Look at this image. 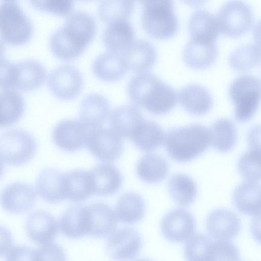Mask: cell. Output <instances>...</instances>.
Masks as SVG:
<instances>
[{
	"label": "cell",
	"mask_w": 261,
	"mask_h": 261,
	"mask_svg": "<svg viewBox=\"0 0 261 261\" xmlns=\"http://www.w3.org/2000/svg\"><path fill=\"white\" fill-rule=\"evenodd\" d=\"M86 145L96 158L108 163L118 159L123 148L121 137L112 129L102 126L89 129Z\"/></svg>",
	"instance_id": "cell-9"
},
{
	"label": "cell",
	"mask_w": 261,
	"mask_h": 261,
	"mask_svg": "<svg viewBox=\"0 0 261 261\" xmlns=\"http://www.w3.org/2000/svg\"><path fill=\"white\" fill-rule=\"evenodd\" d=\"M59 227L61 232L68 238L78 239L88 235L87 206L74 205L69 207L61 216Z\"/></svg>",
	"instance_id": "cell-24"
},
{
	"label": "cell",
	"mask_w": 261,
	"mask_h": 261,
	"mask_svg": "<svg viewBox=\"0 0 261 261\" xmlns=\"http://www.w3.org/2000/svg\"><path fill=\"white\" fill-rule=\"evenodd\" d=\"M260 47L257 44H248L236 49L230 55V66L238 71H248L260 63Z\"/></svg>",
	"instance_id": "cell-39"
},
{
	"label": "cell",
	"mask_w": 261,
	"mask_h": 261,
	"mask_svg": "<svg viewBox=\"0 0 261 261\" xmlns=\"http://www.w3.org/2000/svg\"><path fill=\"white\" fill-rule=\"evenodd\" d=\"M36 194L32 186L21 182L7 186L0 194V203L7 212L20 214L30 210L35 204Z\"/></svg>",
	"instance_id": "cell-14"
},
{
	"label": "cell",
	"mask_w": 261,
	"mask_h": 261,
	"mask_svg": "<svg viewBox=\"0 0 261 261\" xmlns=\"http://www.w3.org/2000/svg\"><path fill=\"white\" fill-rule=\"evenodd\" d=\"M128 93L134 103L156 115L170 112L177 100L173 88L146 72L138 73L130 79Z\"/></svg>",
	"instance_id": "cell-2"
},
{
	"label": "cell",
	"mask_w": 261,
	"mask_h": 261,
	"mask_svg": "<svg viewBox=\"0 0 261 261\" xmlns=\"http://www.w3.org/2000/svg\"><path fill=\"white\" fill-rule=\"evenodd\" d=\"M169 165L161 156L148 153L138 161L136 171L139 178L148 184H155L164 180L169 172Z\"/></svg>",
	"instance_id": "cell-33"
},
{
	"label": "cell",
	"mask_w": 261,
	"mask_h": 261,
	"mask_svg": "<svg viewBox=\"0 0 261 261\" xmlns=\"http://www.w3.org/2000/svg\"><path fill=\"white\" fill-rule=\"evenodd\" d=\"M234 105V117L239 122L249 120L255 114L260 100V82L257 77L244 75L236 78L229 88Z\"/></svg>",
	"instance_id": "cell-5"
},
{
	"label": "cell",
	"mask_w": 261,
	"mask_h": 261,
	"mask_svg": "<svg viewBox=\"0 0 261 261\" xmlns=\"http://www.w3.org/2000/svg\"><path fill=\"white\" fill-rule=\"evenodd\" d=\"M134 9V0H101L98 12L101 21L110 24L127 21Z\"/></svg>",
	"instance_id": "cell-38"
},
{
	"label": "cell",
	"mask_w": 261,
	"mask_h": 261,
	"mask_svg": "<svg viewBox=\"0 0 261 261\" xmlns=\"http://www.w3.org/2000/svg\"><path fill=\"white\" fill-rule=\"evenodd\" d=\"M24 102L22 96L13 89L0 92V127L11 125L22 116Z\"/></svg>",
	"instance_id": "cell-34"
},
{
	"label": "cell",
	"mask_w": 261,
	"mask_h": 261,
	"mask_svg": "<svg viewBox=\"0 0 261 261\" xmlns=\"http://www.w3.org/2000/svg\"><path fill=\"white\" fill-rule=\"evenodd\" d=\"M134 29L127 21L110 24L105 30L102 40L111 52L123 53L134 42Z\"/></svg>",
	"instance_id": "cell-31"
},
{
	"label": "cell",
	"mask_w": 261,
	"mask_h": 261,
	"mask_svg": "<svg viewBox=\"0 0 261 261\" xmlns=\"http://www.w3.org/2000/svg\"><path fill=\"white\" fill-rule=\"evenodd\" d=\"M4 170V165L3 161L0 158V179L1 178Z\"/></svg>",
	"instance_id": "cell-50"
},
{
	"label": "cell",
	"mask_w": 261,
	"mask_h": 261,
	"mask_svg": "<svg viewBox=\"0 0 261 261\" xmlns=\"http://www.w3.org/2000/svg\"><path fill=\"white\" fill-rule=\"evenodd\" d=\"M140 234L132 228L115 231L108 240L107 250L114 259L126 260L135 258L142 247Z\"/></svg>",
	"instance_id": "cell-12"
},
{
	"label": "cell",
	"mask_w": 261,
	"mask_h": 261,
	"mask_svg": "<svg viewBox=\"0 0 261 261\" xmlns=\"http://www.w3.org/2000/svg\"><path fill=\"white\" fill-rule=\"evenodd\" d=\"M136 1H137L138 2H140V3H142V4H143V3H144V2L146 0H136Z\"/></svg>",
	"instance_id": "cell-51"
},
{
	"label": "cell",
	"mask_w": 261,
	"mask_h": 261,
	"mask_svg": "<svg viewBox=\"0 0 261 261\" xmlns=\"http://www.w3.org/2000/svg\"><path fill=\"white\" fill-rule=\"evenodd\" d=\"M218 55L216 43L191 39L186 45L183 58L188 66L195 69H204L211 66Z\"/></svg>",
	"instance_id": "cell-22"
},
{
	"label": "cell",
	"mask_w": 261,
	"mask_h": 261,
	"mask_svg": "<svg viewBox=\"0 0 261 261\" xmlns=\"http://www.w3.org/2000/svg\"><path fill=\"white\" fill-rule=\"evenodd\" d=\"M95 34L94 18L87 13L77 11L67 18L64 26L53 34L49 46L58 58L71 61L82 54Z\"/></svg>",
	"instance_id": "cell-1"
},
{
	"label": "cell",
	"mask_w": 261,
	"mask_h": 261,
	"mask_svg": "<svg viewBox=\"0 0 261 261\" xmlns=\"http://www.w3.org/2000/svg\"><path fill=\"white\" fill-rule=\"evenodd\" d=\"M210 130L211 143L214 149L222 152L230 151L234 146L237 133L233 123L222 118L213 123Z\"/></svg>",
	"instance_id": "cell-37"
},
{
	"label": "cell",
	"mask_w": 261,
	"mask_h": 261,
	"mask_svg": "<svg viewBox=\"0 0 261 261\" xmlns=\"http://www.w3.org/2000/svg\"><path fill=\"white\" fill-rule=\"evenodd\" d=\"M65 199L74 203L81 202L94 194L90 171L75 170L65 174Z\"/></svg>",
	"instance_id": "cell-29"
},
{
	"label": "cell",
	"mask_w": 261,
	"mask_h": 261,
	"mask_svg": "<svg viewBox=\"0 0 261 261\" xmlns=\"http://www.w3.org/2000/svg\"><path fill=\"white\" fill-rule=\"evenodd\" d=\"M110 112V103L99 94H91L82 101L80 110L81 122L89 129L101 127Z\"/></svg>",
	"instance_id": "cell-20"
},
{
	"label": "cell",
	"mask_w": 261,
	"mask_h": 261,
	"mask_svg": "<svg viewBox=\"0 0 261 261\" xmlns=\"http://www.w3.org/2000/svg\"><path fill=\"white\" fill-rule=\"evenodd\" d=\"M48 88L58 99L68 100L81 93L83 79L81 72L73 66L64 65L53 70L47 80Z\"/></svg>",
	"instance_id": "cell-10"
},
{
	"label": "cell",
	"mask_w": 261,
	"mask_h": 261,
	"mask_svg": "<svg viewBox=\"0 0 261 261\" xmlns=\"http://www.w3.org/2000/svg\"><path fill=\"white\" fill-rule=\"evenodd\" d=\"M161 231L164 237L171 242H186L195 233V219L185 209H174L164 216L161 222Z\"/></svg>",
	"instance_id": "cell-11"
},
{
	"label": "cell",
	"mask_w": 261,
	"mask_h": 261,
	"mask_svg": "<svg viewBox=\"0 0 261 261\" xmlns=\"http://www.w3.org/2000/svg\"><path fill=\"white\" fill-rule=\"evenodd\" d=\"M36 189L39 196L50 203L62 201L65 199V174L54 168L44 169L37 178Z\"/></svg>",
	"instance_id": "cell-17"
},
{
	"label": "cell",
	"mask_w": 261,
	"mask_h": 261,
	"mask_svg": "<svg viewBox=\"0 0 261 261\" xmlns=\"http://www.w3.org/2000/svg\"><path fill=\"white\" fill-rule=\"evenodd\" d=\"M214 242L204 234L193 235L185 246L186 258L189 260H211Z\"/></svg>",
	"instance_id": "cell-40"
},
{
	"label": "cell",
	"mask_w": 261,
	"mask_h": 261,
	"mask_svg": "<svg viewBox=\"0 0 261 261\" xmlns=\"http://www.w3.org/2000/svg\"><path fill=\"white\" fill-rule=\"evenodd\" d=\"M13 238L11 231L0 226V256L7 254L13 246Z\"/></svg>",
	"instance_id": "cell-47"
},
{
	"label": "cell",
	"mask_w": 261,
	"mask_h": 261,
	"mask_svg": "<svg viewBox=\"0 0 261 261\" xmlns=\"http://www.w3.org/2000/svg\"><path fill=\"white\" fill-rule=\"evenodd\" d=\"M94 186V194L107 196L114 194L122 186L123 178L114 165L101 163L90 171Z\"/></svg>",
	"instance_id": "cell-21"
},
{
	"label": "cell",
	"mask_w": 261,
	"mask_h": 261,
	"mask_svg": "<svg viewBox=\"0 0 261 261\" xmlns=\"http://www.w3.org/2000/svg\"><path fill=\"white\" fill-rule=\"evenodd\" d=\"M81 1H92V0H81Z\"/></svg>",
	"instance_id": "cell-53"
},
{
	"label": "cell",
	"mask_w": 261,
	"mask_h": 261,
	"mask_svg": "<svg viewBox=\"0 0 261 261\" xmlns=\"http://www.w3.org/2000/svg\"><path fill=\"white\" fill-rule=\"evenodd\" d=\"M89 214L88 235L102 238L113 233L117 227V217L108 205L98 202L87 205Z\"/></svg>",
	"instance_id": "cell-18"
},
{
	"label": "cell",
	"mask_w": 261,
	"mask_h": 261,
	"mask_svg": "<svg viewBox=\"0 0 261 261\" xmlns=\"http://www.w3.org/2000/svg\"><path fill=\"white\" fill-rule=\"evenodd\" d=\"M37 146L34 137L24 130L11 129L0 135V158L9 165L26 164L35 154Z\"/></svg>",
	"instance_id": "cell-7"
},
{
	"label": "cell",
	"mask_w": 261,
	"mask_h": 261,
	"mask_svg": "<svg viewBox=\"0 0 261 261\" xmlns=\"http://www.w3.org/2000/svg\"><path fill=\"white\" fill-rule=\"evenodd\" d=\"M6 48L4 44L0 41V59L5 57Z\"/></svg>",
	"instance_id": "cell-49"
},
{
	"label": "cell",
	"mask_w": 261,
	"mask_h": 261,
	"mask_svg": "<svg viewBox=\"0 0 261 261\" xmlns=\"http://www.w3.org/2000/svg\"><path fill=\"white\" fill-rule=\"evenodd\" d=\"M232 201L234 206L243 214L256 216L260 212V187L257 182L246 181L234 190Z\"/></svg>",
	"instance_id": "cell-30"
},
{
	"label": "cell",
	"mask_w": 261,
	"mask_h": 261,
	"mask_svg": "<svg viewBox=\"0 0 261 261\" xmlns=\"http://www.w3.org/2000/svg\"><path fill=\"white\" fill-rule=\"evenodd\" d=\"M32 24L19 6L13 2L0 5V38L8 44L23 45L31 38Z\"/></svg>",
	"instance_id": "cell-6"
},
{
	"label": "cell",
	"mask_w": 261,
	"mask_h": 261,
	"mask_svg": "<svg viewBox=\"0 0 261 261\" xmlns=\"http://www.w3.org/2000/svg\"><path fill=\"white\" fill-rule=\"evenodd\" d=\"M144 119L140 109L133 105H125L114 109L110 115L111 129L120 137L129 139Z\"/></svg>",
	"instance_id": "cell-25"
},
{
	"label": "cell",
	"mask_w": 261,
	"mask_h": 261,
	"mask_svg": "<svg viewBox=\"0 0 261 261\" xmlns=\"http://www.w3.org/2000/svg\"><path fill=\"white\" fill-rule=\"evenodd\" d=\"M92 68L99 79L108 82L120 80L129 69L122 54L111 51L97 57L93 63Z\"/></svg>",
	"instance_id": "cell-19"
},
{
	"label": "cell",
	"mask_w": 261,
	"mask_h": 261,
	"mask_svg": "<svg viewBox=\"0 0 261 261\" xmlns=\"http://www.w3.org/2000/svg\"><path fill=\"white\" fill-rule=\"evenodd\" d=\"M4 1H5L6 2H14L15 0H3Z\"/></svg>",
	"instance_id": "cell-52"
},
{
	"label": "cell",
	"mask_w": 261,
	"mask_h": 261,
	"mask_svg": "<svg viewBox=\"0 0 261 261\" xmlns=\"http://www.w3.org/2000/svg\"><path fill=\"white\" fill-rule=\"evenodd\" d=\"M145 213V203L139 194L129 192L119 199L115 207L116 217L122 222L133 224L141 220Z\"/></svg>",
	"instance_id": "cell-35"
},
{
	"label": "cell",
	"mask_w": 261,
	"mask_h": 261,
	"mask_svg": "<svg viewBox=\"0 0 261 261\" xmlns=\"http://www.w3.org/2000/svg\"><path fill=\"white\" fill-rule=\"evenodd\" d=\"M207 1V0H182L184 3L192 7L201 6L205 3Z\"/></svg>",
	"instance_id": "cell-48"
},
{
	"label": "cell",
	"mask_w": 261,
	"mask_h": 261,
	"mask_svg": "<svg viewBox=\"0 0 261 261\" xmlns=\"http://www.w3.org/2000/svg\"><path fill=\"white\" fill-rule=\"evenodd\" d=\"M35 250L25 246L12 247L7 253V259L9 260H35Z\"/></svg>",
	"instance_id": "cell-46"
},
{
	"label": "cell",
	"mask_w": 261,
	"mask_h": 261,
	"mask_svg": "<svg viewBox=\"0 0 261 261\" xmlns=\"http://www.w3.org/2000/svg\"><path fill=\"white\" fill-rule=\"evenodd\" d=\"M170 196L178 204L188 206L192 203L197 195V187L192 178L182 173L173 175L168 183Z\"/></svg>",
	"instance_id": "cell-36"
},
{
	"label": "cell",
	"mask_w": 261,
	"mask_h": 261,
	"mask_svg": "<svg viewBox=\"0 0 261 261\" xmlns=\"http://www.w3.org/2000/svg\"><path fill=\"white\" fill-rule=\"evenodd\" d=\"M36 9L59 16H67L72 12L73 0H29Z\"/></svg>",
	"instance_id": "cell-42"
},
{
	"label": "cell",
	"mask_w": 261,
	"mask_h": 261,
	"mask_svg": "<svg viewBox=\"0 0 261 261\" xmlns=\"http://www.w3.org/2000/svg\"><path fill=\"white\" fill-rule=\"evenodd\" d=\"M164 138V132L159 124L143 119L136 127L130 139L139 149L149 152L160 146Z\"/></svg>",
	"instance_id": "cell-32"
},
{
	"label": "cell",
	"mask_w": 261,
	"mask_h": 261,
	"mask_svg": "<svg viewBox=\"0 0 261 261\" xmlns=\"http://www.w3.org/2000/svg\"><path fill=\"white\" fill-rule=\"evenodd\" d=\"M89 128L76 120H64L54 128L53 138L56 145L67 152L82 149L85 145Z\"/></svg>",
	"instance_id": "cell-13"
},
{
	"label": "cell",
	"mask_w": 261,
	"mask_h": 261,
	"mask_svg": "<svg viewBox=\"0 0 261 261\" xmlns=\"http://www.w3.org/2000/svg\"><path fill=\"white\" fill-rule=\"evenodd\" d=\"M191 39L216 43L219 29L215 16L206 10H199L190 17L188 23Z\"/></svg>",
	"instance_id": "cell-27"
},
{
	"label": "cell",
	"mask_w": 261,
	"mask_h": 261,
	"mask_svg": "<svg viewBox=\"0 0 261 261\" xmlns=\"http://www.w3.org/2000/svg\"><path fill=\"white\" fill-rule=\"evenodd\" d=\"M16 76L14 88L30 91L40 87L44 82L46 72L39 62L27 60L16 63Z\"/></svg>",
	"instance_id": "cell-28"
},
{
	"label": "cell",
	"mask_w": 261,
	"mask_h": 261,
	"mask_svg": "<svg viewBox=\"0 0 261 261\" xmlns=\"http://www.w3.org/2000/svg\"><path fill=\"white\" fill-rule=\"evenodd\" d=\"M181 106L189 113L202 115L208 113L213 106L210 92L201 86L192 84L183 88L179 93Z\"/></svg>",
	"instance_id": "cell-26"
},
{
	"label": "cell",
	"mask_w": 261,
	"mask_h": 261,
	"mask_svg": "<svg viewBox=\"0 0 261 261\" xmlns=\"http://www.w3.org/2000/svg\"><path fill=\"white\" fill-rule=\"evenodd\" d=\"M205 224L209 234L217 241H229L234 238L241 227L239 217L232 212L222 208L212 212Z\"/></svg>",
	"instance_id": "cell-15"
},
{
	"label": "cell",
	"mask_w": 261,
	"mask_h": 261,
	"mask_svg": "<svg viewBox=\"0 0 261 261\" xmlns=\"http://www.w3.org/2000/svg\"><path fill=\"white\" fill-rule=\"evenodd\" d=\"M143 4L142 24L150 36L166 40L176 34L178 21L174 11V0H146Z\"/></svg>",
	"instance_id": "cell-4"
},
{
	"label": "cell",
	"mask_w": 261,
	"mask_h": 261,
	"mask_svg": "<svg viewBox=\"0 0 261 261\" xmlns=\"http://www.w3.org/2000/svg\"><path fill=\"white\" fill-rule=\"evenodd\" d=\"M219 31L237 38L247 33L253 24L251 7L242 0H230L221 8L216 17Z\"/></svg>",
	"instance_id": "cell-8"
},
{
	"label": "cell",
	"mask_w": 261,
	"mask_h": 261,
	"mask_svg": "<svg viewBox=\"0 0 261 261\" xmlns=\"http://www.w3.org/2000/svg\"><path fill=\"white\" fill-rule=\"evenodd\" d=\"M58 224L49 213L38 210L28 218L25 229L28 236L35 243L43 245L51 242L58 232Z\"/></svg>",
	"instance_id": "cell-16"
},
{
	"label": "cell",
	"mask_w": 261,
	"mask_h": 261,
	"mask_svg": "<svg viewBox=\"0 0 261 261\" xmlns=\"http://www.w3.org/2000/svg\"><path fill=\"white\" fill-rule=\"evenodd\" d=\"M65 252L59 245L48 243L35 250V260H65Z\"/></svg>",
	"instance_id": "cell-45"
},
{
	"label": "cell",
	"mask_w": 261,
	"mask_h": 261,
	"mask_svg": "<svg viewBox=\"0 0 261 261\" xmlns=\"http://www.w3.org/2000/svg\"><path fill=\"white\" fill-rule=\"evenodd\" d=\"M125 57L129 69L138 73L149 70L155 64L157 55L153 45L149 42L138 40L121 53Z\"/></svg>",
	"instance_id": "cell-23"
},
{
	"label": "cell",
	"mask_w": 261,
	"mask_h": 261,
	"mask_svg": "<svg viewBox=\"0 0 261 261\" xmlns=\"http://www.w3.org/2000/svg\"><path fill=\"white\" fill-rule=\"evenodd\" d=\"M240 252L236 246L229 241L214 242L212 260H238Z\"/></svg>",
	"instance_id": "cell-43"
},
{
	"label": "cell",
	"mask_w": 261,
	"mask_h": 261,
	"mask_svg": "<svg viewBox=\"0 0 261 261\" xmlns=\"http://www.w3.org/2000/svg\"><path fill=\"white\" fill-rule=\"evenodd\" d=\"M238 171L247 181L257 182L260 180V148L250 147L240 158Z\"/></svg>",
	"instance_id": "cell-41"
},
{
	"label": "cell",
	"mask_w": 261,
	"mask_h": 261,
	"mask_svg": "<svg viewBox=\"0 0 261 261\" xmlns=\"http://www.w3.org/2000/svg\"><path fill=\"white\" fill-rule=\"evenodd\" d=\"M16 76V63L8 60L5 57L0 59V89H13Z\"/></svg>",
	"instance_id": "cell-44"
},
{
	"label": "cell",
	"mask_w": 261,
	"mask_h": 261,
	"mask_svg": "<svg viewBox=\"0 0 261 261\" xmlns=\"http://www.w3.org/2000/svg\"><path fill=\"white\" fill-rule=\"evenodd\" d=\"M169 156L178 162H187L204 153L211 144L210 129L193 124L169 129L165 135Z\"/></svg>",
	"instance_id": "cell-3"
}]
</instances>
